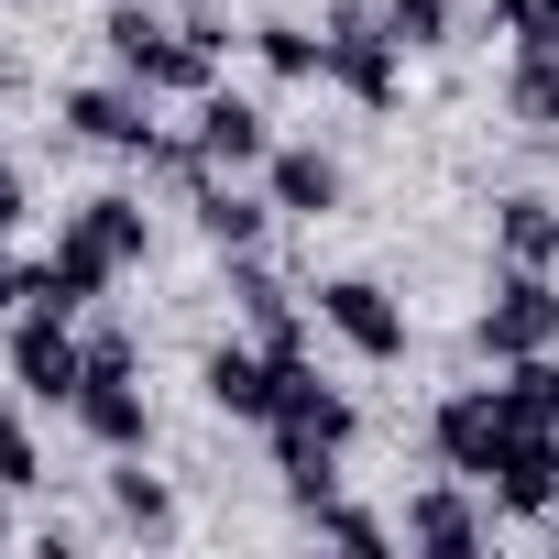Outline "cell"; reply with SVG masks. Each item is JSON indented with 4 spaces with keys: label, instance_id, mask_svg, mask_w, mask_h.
Wrapping results in <instances>:
<instances>
[{
    "label": "cell",
    "instance_id": "83f0119b",
    "mask_svg": "<svg viewBox=\"0 0 559 559\" xmlns=\"http://www.w3.org/2000/svg\"><path fill=\"white\" fill-rule=\"evenodd\" d=\"M23 219H34V198H23V176H12V165H0V230H23Z\"/></svg>",
    "mask_w": 559,
    "mask_h": 559
},
{
    "label": "cell",
    "instance_id": "44dd1931",
    "mask_svg": "<svg viewBox=\"0 0 559 559\" xmlns=\"http://www.w3.org/2000/svg\"><path fill=\"white\" fill-rule=\"evenodd\" d=\"M493 373H504L493 395H504L515 428H559V352H526V362H493Z\"/></svg>",
    "mask_w": 559,
    "mask_h": 559
},
{
    "label": "cell",
    "instance_id": "277c9868",
    "mask_svg": "<svg viewBox=\"0 0 559 559\" xmlns=\"http://www.w3.org/2000/svg\"><path fill=\"white\" fill-rule=\"evenodd\" d=\"M0 362H12V384H23L34 406H78V384H88V341H78L56 308H23L12 341H0Z\"/></svg>",
    "mask_w": 559,
    "mask_h": 559
},
{
    "label": "cell",
    "instance_id": "ffe728a7",
    "mask_svg": "<svg viewBox=\"0 0 559 559\" xmlns=\"http://www.w3.org/2000/svg\"><path fill=\"white\" fill-rule=\"evenodd\" d=\"M110 515H121L132 537H176V493L143 472V450H121V472H110Z\"/></svg>",
    "mask_w": 559,
    "mask_h": 559
},
{
    "label": "cell",
    "instance_id": "603a6c76",
    "mask_svg": "<svg viewBox=\"0 0 559 559\" xmlns=\"http://www.w3.org/2000/svg\"><path fill=\"white\" fill-rule=\"evenodd\" d=\"M297 515H308L330 548H395V526H384L373 504H341V493H319V504H297Z\"/></svg>",
    "mask_w": 559,
    "mask_h": 559
},
{
    "label": "cell",
    "instance_id": "7402d4cb",
    "mask_svg": "<svg viewBox=\"0 0 559 559\" xmlns=\"http://www.w3.org/2000/svg\"><path fill=\"white\" fill-rule=\"evenodd\" d=\"M493 252L504 263H559V209L548 198H493Z\"/></svg>",
    "mask_w": 559,
    "mask_h": 559
},
{
    "label": "cell",
    "instance_id": "8992f818",
    "mask_svg": "<svg viewBox=\"0 0 559 559\" xmlns=\"http://www.w3.org/2000/svg\"><path fill=\"white\" fill-rule=\"evenodd\" d=\"M504 439H515V417H504V395H493V384H461V395H439V417H428V450H439L461 483H493Z\"/></svg>",
    "mask_w": 559,
    "mask_h": 559
},
{
    "label": "cell",
    "instance_id": "f1b7e54d",
    "mask_svg": "<svg viewBox=\"0 0 559 559\" xmlns=\"http://www.w3.org/2000/svg\"><path fill=\"white\" fill-rule=\"evenodd\" d=\"M0 308H23V252L0 241Z\"/></svg>",
    "mask_w": 559,
    "mask_h": 559
},
{
    "label": "cell",
    "instance_id": "e0dca14e",
    "mask_svg": "<svg viewBox=\"0 0 559 559\" xmlns=\"http://www.w3.org/2000/svg\"><path fill=\"white\" fill-rule=\"evenodd\" d=\"M67 230H78V241H88L110 274H132V263L154 252V219H143V198H78V219H67Z\"/></svg>",
    "mask_w": 559,
    "mask_h": 559
},
{
    "label": "cell",
    "instance_id": "5bb4252c",
    "mask_svg": "<svg viewBox=\"0 0 559 559\" xmlns=\"http://www.w3.org/2000/svg\"><path fill=\"white\" fill-rule=\"evenodd\" d=\"M406 548H439V559H472L483 548V504L461 493V472L450 483H428V493H406V526H395Z\"/></svg>",
    "mask_w": 559,
    "mask_h": 559
},
{
    "label": "cell",
    "instance_id": "f546056e",
    "mask_svg": "<svg viewBox=\"0 0 559 559\" xmlns=\"http://www.w3.org/2000/svg\"><path fill=\"white\" fill-rule=\"evenodd\" d=\"M0 493H12V483H0ZM0 548H12V504H0Z\"/></svg>",
    "mask_w": 559,
    "mask_h": 559
},
{
    "label": "cell",
    "instance_id": "9c48e42d",
    "mask_svg": "<svg viewBox=\"0 0 559 559\" xmlns=\"http://www.w3.org/2000/svg\"><path fill=\"white\" fill-rule=\"evenodd\" d=\"M187 143L209 154V176H263V154H274V121H263V99H241V88H198L187 99Z\"/></svg>",
    "mask_w": 559,
    "mask_h": 559
},
{
    "label": "cell",
    "instance_id": "3957f363",
    "mask_svg": "<svg viewBox=\"0 0 559 559\" xmlns=\"http://www.w3.org/2000/svg\"><path fill=\"white\" fill-rule=\"evenodd\" d=\"M319 45H330V88H341V99H362V110H395V88H406V45L384 34V12L341 0Z\"/></svg>",
    "mask_w": 559,
    "mask_h": 559
},
{
    "label": "cell",
    "instance_id": "d6986e66",
    "mask_svg": "<svg viewBox=\"0 0 559 559\" xmlns=\"http://www.w3.org/2000/svg\"><path fill=\"white\" fill-rule=\"evenodd\" d=\"M241 45L263 56V78H274V88H308V78H330V45H319L308 23H252Z\"/></svg>",
    "mask_w": 559,
    "mask_h": 559
},
{
    "label": "cell",
    "instance_id": "ac0fdd59",
    "mask_svg": "<svg viewBox=\"0 0 559 559\" xmlns=\"http://www.w3.org/2000/svg\"><path fill=\"white\" fill-rule=\"evenodd\" d=\"M504 121H515V132H559V45H515V67H504Z\"/></svg>",
    "mask_w": 559,
    "mask_h": 559
},
{
    "label": "cell",
    "instance_id": "d4e9b609",
    "mask_svg": "<svg viewBox=\"0 0 559 559\" xmlns=\"http://www.w3.org/2000/svg\"><path fill=\"white\" fill-rule=\"evenodd\" d=\"M493 34H515V45H559V0H493Z\"/></svg>",
    "mask_w": 559,
    "mask_h": 559
},
{
    "label": "cell",
    "instance_id": "7c38bea8",
    "mask_svg": "<svg viewBox=\"0 0 559 559\" xmlns=\"http://www.w3.org/2000/svg\"><path fill=\"white\" fill-rule=\"evenodd\" d=\"M99 286H110V263H99V252H88L78 230H67L56 252H34V263H23V308H56V319L99 308Z\"/></svg>",
    "mask_w": 559,
    "mask_h": 559
},
{
    "label": "cell",
    "instance_id": "8fae6325",
    "mask_svg": "<svg viewBox=\"0 0 559 559\" xmlns=\"http://www.w3.org/2000/svg\"><path fill=\"white\" fill-rule=\"evenodd\" d=\"M483 493H493L504 515H526V526H548V515H559V428H515Z\"/></svg>",
    "mask_w": 559,
    "mask_h": 559
},
{
    "label": "cell",
    "instance_id": "6da1fadb",
    "mask_svg": "<svg viewBox=\"0 0 559 559\" xmlns=\"http://www.w3.org/2000/svg\"><path fill=\"white\" fill-rule=\"evenodd\" d=\"M110 56H121V78L154 88V99H198V88H219V56H209L187 23L165 34L143 0H121V12H110Z\"/></svg>",
    "mask_w": 559,
    "mask_h": 559
},
{
    "label": "cell",
    "instance_id": "5b68a950",
    "mask_svg": "<svg viewBox=\"0 0 559 559\" xmlns=\"http://www.w3.org/2000/svg\"><path fill=\"white\" fill-rule=\"evenodd\" d=\"M319 330L352 362H406V308L373 286V274H330V286H319Z\"/></svg>",
    "mask_w": 559,
    "mask_h": 559
},
{
    "label": "cell",
    "instance_id": "4316f807",
    "mask_svg": "<svg viewBox=\"0 0 559 559\" xmlns=\"http://www.w3.org/2000/svg\"><path fill=\"white\" fill-rule=\"evenodd\" d=\"M132 362H143V341H132V330H110V319H99V330H88V373H132Z\"/></svg>",
    "mask_w": 559,
    "mask_h": 559
},
{
    "label": "cell",
    "instance_id": "52a82bcc",
    "mask_svg": "<svg viewBox=\"0 0 559 559\" xmlns=\"http://www.w3.org/2000/svg\"><path fill=\"white\" fill-rule=\"evenodd\" d=\"M274 373H286V395H274V417H263V439H274V450H352L362 406H352L341 384H319L308 362H274Z\"/></svg>",
    "mask_w": 559,
    "mask_h": 559
},
{
    "label": "cell",
    "instance_id": "9a60e30c",
    "mask_svg": "<svg viewBox=\"0 0 559 559\" xmlns=\"http://www.w3.org/2000/svg\"><path fill=\"white\" fill-rule=\"evenodd\" d=\"M78 428L121 461V450H143V439H154V406H143V384H132V373H88V384H78Z\"/></svg>",
    "mask_w": 559,
    "mask_h": 559
},
{
    "label": "cell",
    "instance_id": "ba28073f",
    "mask_svg": "<svg viewBox=\"0 0 559 559\" xmlns=\"http://www.w3.org/2000/svg\"><path fill=\"white\" fill-rule=\"evenodd\" d=\"M56 121H67L78 143H99V154H132V165L165 143V121H154V88H132V78H121V88H67V99H56Z\"/></svg>",
    "mask_w": 559,
    "mask_h": 559
},
{
    "label": "cell",
    "instance_id": "cb8c5ba5",
    "mask_svg": "<svg viewBox=\"0 0 559 559\" xmlns=\"http://www.w3.org/2000/svg\"><path fill=\"white\" fill-rule=\"evenodd\" d=\"M384 34H395L406 56H439L461 23H450V0H384Z\"/></svg>",
    "mask_w": 559,
    "mask_h": 559
},
{
    "label": "cell",
    "instance_id": "2e32d148",
    "mask_svg": "<svg viewBox=\"0 0 559 559\" xmlns=\"http://www.w3.org/2000/svg\"><path fill=\"white\" fill-rule=\"evenodd\" d=\"M187 209H198V230H209L219 252H263V230H274V198H263V187H219V176H198Z\"/></svg>",
    "mask_w": 559,
    "mask_h": 559
},
{
    "label": "cell",
    "instance_id": "30bf717a",
    "mask_svg": "<svg viewBox=\"0 0 559 559\" xmlns=\"http://www.w3.org/2000/svg\"><path fill=\"white\" fill-rule=\"evenodd\" d=\"M198 395H209L219 417L263 428V417H274V395H286V373H274V352H263V341H219V352L198 362Z\"/></svg>",
    "mask_w": 559,
    "mask_h": 559
},
{
    "label": "cell",
    "instance_id": "484cf974",
    "mask_svg": "<svg viewBox=\"0 0 559 559\" xmlns=\"http://www.w3.org/2000/svg\"><path fill=\"white\" fill-rule=\"evenodd\" d=\"M34 472H45V461H34V428H23V417H0V483H12V493H23Z\"/></svg>",
    "mask_w": 559,
    "mask_h": 559
},
{
    "label": "cell",
    "instance_id": "7a4b0ae2",
    "mask_svg": "<svg viewBox=\"0 0 559 559\" xmlns=\"http://www.w3.org/2000/svg\"><path fill=\"white\" fill-rule=\"evenodd\" d=\"M472 341H483L493 362H526V352H559V286H548V263H504V274H493V297H483Z\"/></svg>",
    "mask_w": 559,
    "mask_h": 559
},
{
    "label": "cell",
    "instance_id": "4fadbf2b",
    "mask_svg": "<svg viewBox=\"0 0 559 559\" xmlns=\"http://www.w3.org/2000/svg\"><path fill=\"white\" fill-rule=\"evenodd\" d=\"M263 198H274V219H330L341 209V165L319 143H274L263 154Z\"/></svg>",
    "mask_w": 559,
    "mask_h": 559
}]
</instances>
